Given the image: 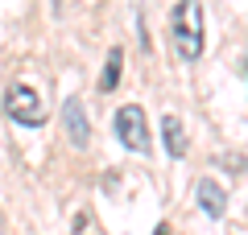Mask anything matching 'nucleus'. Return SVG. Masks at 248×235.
I'll use <instances>...</instances> for the list:
<instances>
[{
    "label": "nucleus",
    "mask_w": 248,
    "mask_h": 235,
    "mask_svg": "<svg viewBox=\"0 0 248 235\" xmlns=\"http://www.w3.org/2000/svg\"><path fill=\"white\" fill-rule=\"evenodd\" d=\"M66 132H71V145H75V148H87L91 124H87V116H83L79 99H66Z\"/></svg>",
    "instance_id": "4"
},
{
    "label": "nucleus",
    "mask_w": 248,
    "mask_h": 235,
    "mask_svg": "<svg viewBox=\"0 0 248 235\" xmlns=\"http://www.w3.org/2000/svg\"><path fill=\"white\" fill-rule=\"evenodd\" d=\"M112 128H116V136H120L124 148H133V153H145V148H149V124H145V112L137 103L120 107L116 120H112Z\"/></svg>",
    "instance_id": "3"
},
{
    "label": "nucleus",
    "mask_w": 248,
    "mask_h": 235,
    "mask_svg": "<svg viewBox=\"0 0 248 235\" xmlns=\"http://www.w3.org/2000/svg\"><path fill=\"white\" fill-rule=\"evenodd\" d=\"M199 206H203L211 219H223V210H228V198H223V190L211 182V177L199 182Z\"/></svg>",
    "instance_id": "5"
},
{
    "label": "nucleus",
    "mask_w": 248,
    "mask_h": 235,
    "mask_svg": "<svg viewBox=\"0 0 248 235\" xmlns=\"http://www.w3.org/2000/svg\"><path fill=\"white\" fill-rule=\"evenodd\" d=\"M174 50L182 54V62L203 58V4L199 0H182L174 9Z\"/></svg>",
    "instance_id": "1"
},
{
    "label": "nucleus",
    "mask_w": 248,
    "mask_h": 235,
    "mask_svg": "<svg viewBox=\"0 0 248 235\" xmlns=\"http://www.w3.org/2000/svg\"><path fill=\"white\" fill-rule=\"evenodd\" d=\"M120 66H124V54L112 50L108 54V66H104V78H99V91H112L116 83H120Z\"/></svg>",
    "instance_id": "7"
},
{
    "label": "nucleus",
    "mask_w": 248,
    "mask_h": 235,
    "mask_svg": "<svg viewBox=\"0 0 248 235\" xmlns=\"http://www.w3.org/2000/svg\"><path fill=\"white\" fill-rule=\"evenodd\" d=\"M157 235H170V227H166V223H161V227H157Z\"/></svg>",
    "instance_id": "8"
},
{
    "label": "nucleus",
    "mask_w": 248,
    "mask_h": 235,
    "mask_svg": "<svg viewBox=\"0 0 248 235\" xmlns=\"http://www.w3.org/2000/svg\"><path fill=\"white\" fill-rule=\"evenodd\" d=\"M4 112H9L17 124H25V128H42V124H46V107H42V99H37V91L25 87V83L9 87V95H4Z\"/></svg>",
    "instance_id": "2"
},
{
    "label": "nucleus",
    "mask_w": 248,
    "mask_h": 235,
    "mask_svg": "<svg viewBox=\"0 0 248 235\" xmlns=\"http://www.w3.org/2000/svg\"><path fill=\"white\" fill-rule=\"evenodd\" d=\"M161 136H166L170 157H182L186 153V132H182V120H178V116H166V120H161Z\"/></svg>",
    "instance_id": "6"
}]
</instances>
